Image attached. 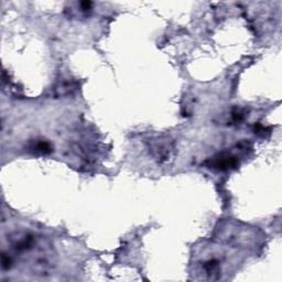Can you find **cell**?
Wrapping results in <instances>:
<instances>
[{
    "instance_id": "3957f363",
    "label": "cell",
    "mask_w": 282,
    "mask_h": 282,
    "mask_svg": "<svg viewBox=\"0 0 282 282\" xmlns=\"http://www.w3.org/2000/svg\"><path fill=\"white\" fill-rule=\"evenodd\" d=\"M33 149L36 152H40V154H50L51 150H52V148L49 145L48 142H44V141H39L35 143V146L33 147Z\"/></svg>"
},
{
    "instance_id": "7a4b0ae2",
    "label": "cell",
    "mask_w": 282,
    "mask_h": 282,
    "mask_svg": "<svg viewBox=\"0 0 282 282\" xmlns=\"http://www.w3.org/2000/svg\"><path fill=\"white\" fill-rule=\"evenodd\" d=\"M236 164H237V160H236L235 157L228 154H221L217 156L216 158H214V161H213V165L219 170H228Z\"/></svg>"
},
{
    "instance_id": "6da1fadb",
    "label": "cell",
    "mask_w": 282,
    "mask_h": 282,
    "mask_svg": "<svg viewBox=\"0 0 282 282\" xmlns=\"http://www.w3.org/2000/svg\"><path fill=\"white\" fill-rule=\"evenodd\" d=\"M149 149L159 162H168L174 150V143L168 137H157L149 141Z\"/></svg>"
}]
</instances>
